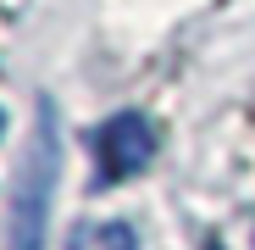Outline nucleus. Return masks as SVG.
Masks as SVG:
<instances>
[{"instance_id": "f03ea898", "label": "nucleus", "mask_w": 255, "mask_h": 250, "mask_svg": "<svg viewBox=\"0 0 255 250\" xmlns=\"http://www.w3.org/2000/svg\"><path fill=\"white\" fill-rule=\"evenodd\" d=\"M95 156H100V184H122V178L144 173L150 156H155V128H150V117H139V111L106 117L100 134H95Z\"/></svg>"}, {"instance_id": "f257e3e1", "label": "nucleus", "mask_w": 255, "mask_h": 250, "mask_svg": "<svg viewBox=\"0 0 255 250\" xmlns=\"http://www.w3.org/2000/svg\"><path fill=\"white\" fill-rule=\"evenodd\" d=\"M56 167H61L56 106L39 100V111H33V145H28V156H22V173H17V189H11V234H6V250H45Z\"/></svg>"}, {"instance_id": "20e7f679", "label": "nucleus", "mask_w": 255, "mask_h": 250, "mask_svg": "<svg viewBox=\"0 0 255 250\" xmlns=\"http://www.w3.org/2000/svg\"><path fill=\"white\" fill-rule=\"evenodd\" d=\"M0 128H6V117H0Z\"/></svg>"}, {"instance_id": "7ed1b4c3", "label": "nucleus", "mask_w": 255, "mask_h": 250, "mask_svg": "<svg viewBox=\"0 0 255 250\" xmlns=\"http://www.w3.org/2000/svg\"><path fill=\"white\" fill-rule=\"evenodd\" d=\"M67 250H139V234L128 223H78Z\"/></svg>"}]
</instances>
